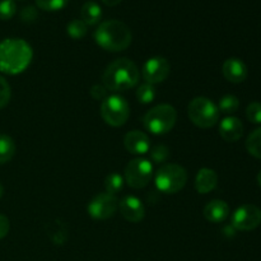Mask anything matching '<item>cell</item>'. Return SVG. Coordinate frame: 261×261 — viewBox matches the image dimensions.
<instances>
[{"label":"cell","instance_id":"836d02e7","mask_svg":"<svg viewBox=\"0 0 261 261\" xmlns=\"http://www.w3.org/2000/svg\"><path fill=\"white\" fill-rule=\"evenodd\" d=\"M121 2L122 0H102V3L106 4L107 7H116V5H119Z\"/></svg>","mask_w":261,"mask_h":261},{"label":"cell","instance_id":"7a4b0ae2","mask_svg":"<svg viewBox=\"0 0 261 261\" xmlns=\"http://www.w3.org/2000/svg\"><path fill=\"white\" fill-rule=\"evenodd\" d=\"M139 69L130 59H116L107 65L102 74V82L107 91L124 92L134 88L139 82Z\"/></svg>","mask_w":261,"mask_h":261},{"label":"cell","instance_id":"d590c367","mask_svg":"<svg viewBox=\"0 0 261 261\" xmlns=\"http://www.w3.org/2000/svg\"><path fill=\"white\" fill-rule=\"evenodd\" d=\"M3 194H4V188H3V185H2V184H0V199H2Z\"/></svg>","mask_w":261,"mask_h":261},{"label":"cell","instance_id":"484cf974","mask_svg":"<svg viewBox=\"0 0 261 261\" xmlns=\"http://www.w3.org/2000/svg\"><path fill=\"white\" fill-rule=\"evenodd\" d=\"M35 2L40 9L46 12H58L66 7L69 0H35Z\"/></svg>","mask_w":261,"mask_h":261},{"label":"cell","instance_id":"f1b7e54d","mask_svg":"<svg viewBox=\"0 0 261 261\" xmlns=\"http://www.w3.org/2000/svg\"><path fill=\"white\" fill-rule=\"evenodd\" d=\"M246 117L252 124H261V103L251 102L246 109Z\"/></svg>","mask_w":261,"mask_h":261},{"label":"cell","instance_id":"9a60e30c","mask_svg":"<svg viewBox=\"0 0 261 261\" xmlns=\"http://www.w3.org/2000/svg\"><path fill=\"white\" fill-rule=\"evenodd\" d=\"M219 134L226 142L233 143L244 135V125L241 120L234 116H227L219 124Z\"/></svg>","mask_w":261,"mask_h":261},{"label":"cell","instance_id":"2e32d148","mask_svg":"<svg viewBox=\"0 0 261 261\" xmlns=\"http://www.w3.org/2000/svg\"><path fill=\"white\" fill-rule=\"evenodd\" d=\"M229 214V206L224 200H211L203 209V216L211 223H222Z\"/></svg>","mask_w":261,"mask_h":261},{"label":"cell","instance_id":"4316f807","mask_svg":"<svg viewBox=\"0 0 261 261\" xmlns=\"http://www.w3.org/2000/svg\"><path fill=\"white\" fill-rule=\"evenodd\" d=\"M149 150L150 160L155 163H163V165H165L166 161L170 158V149H168V147H166V145L163 144L154 145V147L150 148Z\"/></svg>","mask_w":261,"mask_h":261},{"label":"cell","instance_id":"ac0fdd59","mask_svg":"<svg viewBox=\"0 0 261 261\" xmlns=\"http://www.w3.org/2000/svg\"><path fill=\"white\" fill-rule=\"evenodd\" d=\"M102 18V8L97 3L88 2L82 7L81 9V19L87 25L98 24Z\"/></svg>","mask_w":261,"mask_h":261},{"label":"cell","instance_id":"4dcf8cb0","mask_svg":"<svg viewBox=\"0 0 261 261\" xmlns=\"http://www.w3.org/2000/svg\"><path fill=\"white\" fill-rule=\"evenodd\" d=\"M89 93L91 96L93 97L94 99H98V101H103L106 98L107 94V89L105 86H99V84H94V86L91 87L89 89Z\"/></svg>","mask_w":261,"mask_h":261},{"label":"cell","instance_id":"603a6c76","mask_svg":"<svg viewBox=\"0 0 261 261\" xmlns=\"http://www.w3.org/2000/svg\"><path fill=\"white\" fill-rule=\"evenodd\" d=\"M217 107H218L219 112L231 115L234 114V112L239 110L240 101L236 96H233V94H226V96H223L219 99V103Z\"/></svg>","mask_w":261,"mask_h":261},{"label":"cell","instance_id":"cb8c5ba5","mask_svg":"<svg viewBox=\"0 0 261 261\" xmlns=\"http://www.w3.org/2000/svg\"><path fill=\"white\" fill-rule=\"evenodd\" d=\"M87 31H88V25L82 19H73L66 25V33L74 40L83 38L87 35Z\"/></svg>","mask_w":261,"mask_h":261},{"label":"cell","instance_id":"277c9868","mask_svg":"<svg viewBox=\"0 0 261 261\" xmlns=\"http://www.w3.org/2000/svg\"><path fill=\"white\" fill-rule=\"evenodd\" d=\"M176 121H177V111L175 107L167 103L152 107L143 116L144 127L154 135L167 134L173 129Z\"/></svg>","mask_w":261,"mask_h":261},{"label":"cell","instance_id":"7c38bea8","mask_svg":"<svg viewBox=\"0 0 261 261\" xmlns=\"http://www.w3.org/2000/svg\"><path fill=\"white\" fill-rule=\"evenodd\" d=\"M119 209L121 216L130 223H138V222L143 221L145 217L144 205L137 196H124L119 201Z\"/></svg>","mask_w":261,"mask_h":261},{"label":"cell","instance_id":"d6986e66","mask_svg":"<svg viewBox=\"0 0 261 261\" xmlns=\"http://www.w3.org/2000/svg\"><path fill=\"white\" fill-rule=\"evenodd\" d=\"M47 234L55 245H64L68 240V227L64 222L54 221L47 226Z\"/></svg>","mask_w":261,"mask_h":261},{"label":"cell","instance_id":"8992f818","mask_svg":"<svg viewBox=\"0 0 261 261\" xmlns=\"http://www.w3.org/2000/svg\"><path fill=\"white\" fill-rule=\"evenodd\" d=\"M188 116L195 126L209 129L219 120V110L213 101L206 97H195L188 106Z\"/></svg>","mask_w":261,"mask_h":261},{"label":"cell","instance_id":"6da1fadb","mask_svg":"<svg viewBox=\"0 0 261 261\" xmlns=\"http://www.w3.org/2000/svg\"><path fill=\"white\" fill-rule=\"evenodd\" d=\"M33 50L22 38H5L0 42V71L17 75L30 66Z\"/></svg>","mask_w":261,"mask_h":261},{"label":"cell","instance_id":"7402d4cb","mask_svg":"<svg viewBox=\"0 0 261 261\" xmlns=\"http://www.w3.org/2000/svg\"><path fill=\"white\" fill-rule=\"evenodd\" d=\"M246 149L255 158L261 160V127H257L249 135L246 140Z\"/></svg>","mask_w":261,"mask_h":261},{"label":"cell","instance_id":"d4e9b609","mask_svg":"<svg viewBox=\"0 0 261 261\" xmlns=\"http://www.w3.org/2000/svg\"><path fill=\"white\" fill-rule=\"evenodd\" d=\"M155 88L153 84L143 83L137 89V99L143 105H148L154 101Z\"/></svg>","mask_w":261,"mask_h":261},{"label":"cell","instance_id":"30bf717a","mask_svg":"<svg viewBox=\"0 0 261 261\" xmlns=\"http://www.w3.org/2000/svg\"><path fill=\"white\" fill-rule=\"evenodd\" d=\"M261 223V211L254 204H245L237 208L232 216V226L239 231H252Z\"/></svg>","mask_w":261,"mask_h":261},{"label":"cell","instance_id":"5bb4252c","mask_svg":"<svg viewBox=\"0 0 261 261\" xmlns=\"http://www.w3.org/2000/svg\"><path fill=\"white\" fill-rule=\"evenodd\" d=\"M222 74L231 83H242L247 78V66L241 59H227L222 65Z\"/></svg>","mask_w":261,"mask_h":261},{"label":"cell","instance_id":"44dd1931","mask_svg":"<svg viewBox=\"0 0 261 261\" xmlns=\"http://www.w3.org/2000/svg\"><path fill=\"white\" fill-rule=\"evenodd\" d=\"M124 184L125 180L120 173H110V175H107L106 178H105V189H106V193L111 194V195H116L117 193H120V191L122 190Z\"/></svg>","mask_w":261,"mask_h":261},{"label":"cell","instance_id":"d6a6232c","mask_svg":"<svg viewBox=\"0 0 261 261\" xmlns=\"http://www.w3.org/2000/svg\"><path fill=\"white\" fill-rule=\"evenodd\" d=\"M10 229V222L9 218L4 214H0V240L4 239L8 233H9Z\"/></svg>","mask_w":261,"mask_h":261},{"label":"cell","instance_id":"8fae6325","mask_svg":"<svg viewBox=\"0 0 261 261\" xmlns=\"http://www.w3.org/2000/svg\"><path fill=\"white\" fill-rule=\"evenodd\" d=\"M171 65L168 60L162 56H154L147 60V63L143 65L142 69V75L145 83L149 84H157L162 83L163 81L167 79L170 75Z\"/></svg>","mask_w":261,"mask_h":261},{"label":"cell","instance_id":"1f68e13d","mask_svg":"<svg viewBox=\"0 0 261 261\" xmlns=\"http://www.w3.org/2000/svg\"><path fill=\"white\" fill-rule=\"evenodd\" d=\"M20 18H22L23 22L31 23L37 18V12H36V9L33 7H25L20 12Z\"/></svg>","mask_w":261,"mask_h":261},{"label":"cell","instance_id":"ffe728a7","mask_svg":"<svg viewBox=\"0 0 261 261\" xmlns=\"http://www.w3.org/2000/svg\"><path fill=\"white\" fill-rule=\"evenodd\" d=\"M17 145L13 138L7 134H0V165L9 162L15 154Z\"/></svg>","mask_w":261,"mask_h":261},{"label":"cell","instance_id":"ba28073f","mask_svg":"<svg viewBox=\"0 0 261 261\" xmlns=\"http://www.w3.org/2000/svg\"><path fill=\"white\" fill-rule=\"evenodd\" d=\"M153 176V165L144 158L132 160L125 167L124 180L130 188L143 189L150 182Z\"/></svg>","mask_w":261,"mask_h":261},{"label":"cell","instance_id":"e575fe53","mask_svg":"<svg viewBox=\"0 0 261 261\" xmlns=\"http://www.w3.org/2000/svg\"><path fill=\"white\" fill-rule=\"evenodd\" d=\"M257 184H259V186L261 188V171L257 173Z\"/></svg>","mask_w":261,"mask_h":261},{"label":"cell","instance_id":"9c48e42d","mask_svg":"<svg viewBox=\"0 0 261 261\" xmlns=\"http://www.w3.org/2000/svg\"><path fill=\"white\" fill-rule=\"evenodd\" d=\"M119 209V199L109 193L97 194L87 206V212L93 219L103 221L115 216Z\"/></svg>","mask_w":261,"mask_h":261},{"label":"cell","instance_id":"e0dca14e","mask_svg":"<svg viewBox=\"0 0 261 261\" xmlns=\"http://www.w3.org/2000/svg\"><path fill=\"white\" fill-rule=\"evenodd\" d=\"M217 184H218V175L212 168H200L196 173L195 189L199 194H209L217 188Z\"/></svg>","mask_w":261,"mask_h":261},{"label":"cell","instance_id":"3957f363","mask_svg":"<svg viewBox=\"0 0 261 261\" xmlns=\"http://www.w3.org/2000/svg\"><path fill=\"white\" fill-rule=\"evenodd\" d=\"M133 40L130 28L117 19L105 20L94 32V41L105 51L120 53L126 50Z\"/></svg>","mask_w":261,"mask_h":261},{"label":"cell","instance_id":"5b68a950","mask_svg":"<svg viewBox=\"0 0 261 261\" xmlns=\"http://www.w3.org/2000/svg\"><path fill=\"white\" fill-rule=\"evenodd\" d=\"M155 186L161 193L176 194L185 188L188 171L176 163H165L155 172Z\"/></svg>","mask_w":261,"mask_h":261},{"label":"cell","instance_id":"f546056e","mask_svg":"<svg viewBox=\"0 0 261 261\" xmlns=\"http://www.w3.org/2000/svg\"><path fill=\"white\" fill-rule=\"evenodd\" d=\"M10 96H12V91H10L9 83L4 76L0 75V110L4 109L9 103Z\"/></svg>","mask_w":261,"mask_h":261},{"label":"cell","instance_id":"52a82bcc","mask_svg":"<svg viewBox=\"0 0 261 261\" xmlns=\"http://www.w3.org/2000/svg\"><path fill=\"white\" fill-rule=\"evenodd\" d=\"M99 114L107 125L119 127L126 124L130 116V106L124 97L119 94H112V96H107L101 102Z\"/></svg>","mask_w":261,"mask_h":261},{"label":"cell","instance_id":"83f0119b","mask_svg":"<svg viewBox=\"0 0 261 261\" xmlns=\"http://www.w3.org/2000/svg\"><path fill=\"white\" fill-rule=\"evenodd\" d=\"M17 13V5L14 0H2L0 2V19L9 20Z\"/></svg>","mask_w":261,"mask_h":261},{"label":"cell","instance_id":"4fadbf2b","mask_svg":"<svg viewBox=\"0 0 261 261\" xmlns=\"http://www.w3.org/2000/svg\"><path fill=\"white\" fill-rule=\"evenodd\" d=\"M124 147L132 154H145L150 149V139L140 130H132L124 137Z\"/></svg>","mask_w":261,"mask_h":261}]
</instances>
